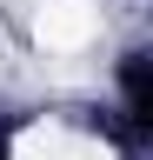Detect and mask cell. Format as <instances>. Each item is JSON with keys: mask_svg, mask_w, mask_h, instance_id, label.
I'll return each mask as SVG.
<instances>
[{"mask_svg": "<svg viewBox=\"0 0 153 160\" xmlns=\"http://www.w3.org/2000/svg\"><path fill=\"white\" fill-rule=\"evenodd\" d=\"M33 40L47 53H80L100 40V0H40L33 7Z\"/></svg>", "mask_w": 153, "mask_h": 160, "instance_id": "cell-1", "label": "cell"}, {"mask_svg": "<svg viewBox=\"0 0 153 160\" xmlns=\"http://www.w3.org/2000/svg\"><path fill=\"white\" fill-rule=\"evenodd\" d=\"M13 160H113V147H107V140H93V133L60 127V120H40V127L20 133Z\"/></svg>", "mask_w": 153, "mask_h": 160, "instance_id": "cell-2", "label": "cell"}]
</instances>
